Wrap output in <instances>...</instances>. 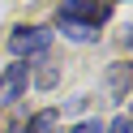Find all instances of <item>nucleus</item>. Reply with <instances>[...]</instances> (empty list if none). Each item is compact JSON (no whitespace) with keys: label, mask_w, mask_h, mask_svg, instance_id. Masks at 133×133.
Wrapping results in <instances>:
<instances>
[{"label":"nucleus","mask_w":133,"mask_h":133,"mask_svg":"<svg viewBox=\"0 0 133 133\" xmlns=\"http://www.w3.org/2000/svg\"><path fill=\"white\" fill-rule=\"evenodd\" d=\"M47 47H52V30L47 26H17L9 35V52L17 56V60L22 56H43Z\"/></svg>","instance_id":"obj_1"},{"label":"nucleus","mask_w":133,"mask_h":133,"mask_svg":"<svg viewBox=\"0 0 133 133\" xmlns=\"http://www.w3.org/2000/svg\"><path fill=\"white\" fill-rule=\"evenodd\" d=\"M107 13H112V4H107V0H64V4H60V17H69V22H86V26H103Z\"/></svg>","instance_id":"obj_2"},{"label":"nucleus","mask_w":133,"mask_h":133,"mask_svg":"<svg viewBox=\"0 0 133 133\" xmlns=\"http://www.w3.org/2000/svg\"><path fill=\"white\" fill-rule=\"evenodd\" d=\"M26 82H30V64H9V73L0 77V103H17Z\"/></svg>","instance_id":"obj_3"},{"label":"nucleus","mask_w":133,"mask_h":133,"mask_svg":"<svg viewBox=\"0 0 133 133\" xmlns=\"http://www.w3.org/2000/svg\"><path fill=\"white\" fill-rule=\"evenodd\" d=\"M56 124H60V112H56V107H43V112L30 116V124L22 133H56Z\"/></svg>","instance_id":"obj_4"},{"label":"nucleus","mask_w":133,"mask_h":133,"mask_svg":"<svg viewBox=\"0 0 133 133\" xmlns=\"http://www.w3.org/2000/svg\"><path fill=\"white\" fill-rule=\"evenodd\" d=\"M60 35H69L73 43H90V39H99V26H86V22H69V17H60Z\"/></svg>","instance_id":"obj_5"},{"label":"nucleus","mask_w":133,"mask_h":133,"mask_svg":"<svg viewBox=\"0 0 133 133\" xmlns=\"http://www.w3.org/2000/svg\"><path fill=\"white\" fill-rule=\"evenodd\" d=\"M56 82H60V64L43 60V69H35V86H39V90H52Z\"/></svg>","instance_id":"obj_6"},{"label":"nucleus","mask_w":133,"mask_h":133,"mask_svg":"<svg viewBox=\"0 0 133 133\" xmlns=\"http://www.w3.org/2000/svg\"><path fill=\"white\" fill-rule=\"evenodd\" d=\"M103 133H133V120H129V116H116V120L107 124Z\"/></svg>","instance_id":"obj_7"},{"label":"nucleus","mask_w":133,"mask_h":133,"mask_svg":"<svg viewBox=\"0 0 133 133\" xmlns=\"http://www.w3.org/2000/svg\"><path fill=\"white\" fill-rule=\"evenodd\" d=\"M73 133H103V124H99V120H82Z\"/></svg>","instance_id":"obj_8"},{"label":"nucleus","mask_w":133,"mask_h":133,"mask_svg":"<svg viewBox=\"0 0 133 133\" xmlns=\"http://www.w3.org/2000/svg\"><path fill=\"white\" fill-rule=\"evenodd\" d=\"M9 133H22V124H13V129H9Z\"/></svg>","instance_id":"obj_9"},{"label":"nucleus","mask_w":133,"mask_h":133,"mask_svg":"<svg viewBox=\"0 0 133 133\" xmlns=\"http://www.w3.org/2000/svg\"><path fill=\"white\" fill-rule=\"evenodd\" d=\"M107 4H112V0H107Z\"/></svg>","instance_id":"obj_10"}]
</instances>
